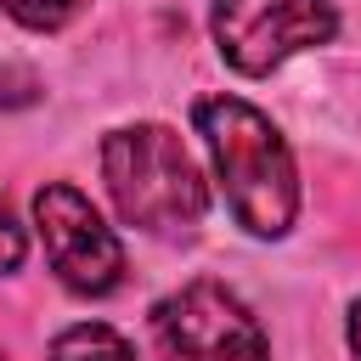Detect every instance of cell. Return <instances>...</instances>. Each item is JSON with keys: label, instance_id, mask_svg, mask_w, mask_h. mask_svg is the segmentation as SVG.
<instances>
[{"label": "cell", "instance_id": "obj_6", "mask_svg": "<svg viewBox=\"0 0 361 361\" xmlns=\"http://www.w3.org/2000/svg\"><path fill=\"white\" fill-rule=\"evenodd\" d=\"M51 361H135V350H130L113 327L79 322V327H68V333L51 344Z\"/></svg>", "mask_w": 361, "mask_h": 361}, {"label": "cell", "instance_id": "obj_1", "mask_svg": "<svg viewBox=\"0 0 361 361\" xmlns=\"http://www.w3.org/2000/svg\"><path fill=\"white\" fill-rule=\"evenodd\" d=\"M192 118H197V135L209 141V158L237 226L254 237H282L299 209V180L276 124L237 96H203Z\"/></svg>", "mask_w": 361, "mask_h": 361}, {"label": "cell", "instance_id": "obj_5", "mask_svg": "<svg viewBox=\"0 0 361 361\" xmlns=\"http://www.w3.org/2000/svg\"><path fill=\"white\" fill-rule=\"evenodd\" d=\"M34 226H39L45 259L62 276V288L102 299L124 282V243L113 237V226H102V214L90 209V197L79 186H62V180L39 186L34 192Z\"/></svg>", "mask_w": 361, "mask_h": 361}, {"label": "cell", "instance_id": "obj_3", "mask_svg": "<svg viewBox=\"0 0 361 361\" xmlns=\"http://www.w3.org/2000/svg\"><path fill=\"white\" fill-rule=\"evenodd\" d=\"M158 361H271L259 322L220 282H186L152 305Z\"/></svg>", "mask_w": 361, "mask_h": 361}, {"label": "cell", "instance_id": "obj_4", "mask_svg": "<svg viewBox=\"0 0 361 361\" xmlns=\"http://www.w3.org/2000/svg\"><path fill=\"white\" fill-rule=\"evenodd\" d=\"M333 28L338 17L327 0H214V45L248 79L282 68L310 45H327Z\"/></svg>", "mask_w": 361, "mask_h": 361}, {"label": "cell", "instance_id": "obj_2", "mask_svg": "<svg viewBox=\"0 0 361 361\" xmlns=\"http://www.w3.org/2000/svg\"><path fill=\"white\" fill-rule=\"evenodd\" d=\"M102 180L113 192V209L152 231V237H186L203 220V175L175 130L164 124H124L102 141Z\"/></svg>", "mask_w": 361, "mask_h": 361}, {"label": "cell", "instance_id": "obj_8", "mask_svg": "<svg viewBox=\"0 0 361 361\" xmlns=\"http://www.w3.org/2000/svg\"><path fill=\"white\" fill-rule=\"evenodd\" d=\"M23 254H28V237H23V226L11 220V209L0 203V276H6V271H17V265H23Z\"/></svg>", "mask_w": 361, "mask_h": 361}, {"label": "cell", "instance_id": "obj_7", "mask_svg": "<svg viewBox=\"0 0 361 361\" xmlns=\"http://www.w3.org/2000/svg\"><path fill=\"white\" fill-rule=\"evenodd\" d=\"M85 6H90V0H0V11H6V17H17V23H23V28H34V34H51V28L73 23Z\"/></svg>", "mask_w": 361, "mask_h": 361}, {"label": "cell", "instance_id": "obj_9", "mask_svg": "<svg viewBox=\"0 0 361 361\" xmlns=\"http://www.w3.org/2000/svg\"><path fill=\"white\" fill-rule=\"evenodd\" d=\"M350 350H355V355H361V305H355V310H350Z\"/></svg>", "mask_w": 361, "mask_h": 361}]
</instances>
